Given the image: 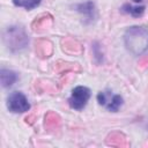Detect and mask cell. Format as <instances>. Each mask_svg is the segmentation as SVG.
I'll list each match as a JSON object with an SVG mask.
<instances>
[{"label": "cell", "mask_w": 148, "mask_h": 148, "mask_svg": "<svg viewBox=\"0 0 148 148\" xmlns=\"http://www.w3.org/2000/svg\"><path fill=\"white\" fill-rule=\"evenodd\" d=\"M124 42L132 54L141 56L148 51V30L141 27H132L125 32Z\"/></svg>", "instance_id": "obj_1"}, {"label": "cell", "mask_w": 148, "mask_h": 148, "mask_svg": "<svg viewBox=\"0 0 148 148\" xmlns=\"http://www.w3.org/2000/svg\"><path fill=\"white\" fill-rule=\"evenodd\" d=\"M3 42L12 51L24 49L28 44V36L18 27H8L3 34Z\"/></svg>", "instance_id": "obj_2"}, {"label": "cell", "mask_w": 148, "mask_h": 148, "mask_svg": "<svg viewBox=\"0 0 148 148\" xmlns=\"http://www.w3.org/2000/svg\"><path fill=\"white\" fill-rule=\"evenodd\" d=\"M90 98V89L83 86H77L72 90L68 103L74 110H82Z\"/></svg>", "instance_id": "obj_3"}, {"label": "cell", "mask_w": 148, "mask_h": 148, "mask_svg": "<svg viewBox=\"0 0 148 148\" xmlns=\"http://www.w3.org/2000/svg\"><path fill=\"white\" fill-rule=\"evenodd\" d=\"M97 101L102 106H104L106 110L112 112H117L119 108L123 105V97L120 95L113 94L110 90L101 91L97 95Z\"/></svg>", "instance_id": "obj_4"}, {"label": "cell", "mask_w": 148, "mask_h": 148, "mask_svg": "<svg viewBox=\"0 0 148 148\" xmlns=\"http://www.w3.org/2000/svg\"><path fill=\"white\" fill-rule=\"evenodd\" d=\"M7 108L12 112L21 113L28 111L30 109V104L24 94L21 91H14L7 98Z\"/></svg>", "instance_id": "obj_5"}, {"label": "cell", "mask_w": 148, "mask_h": 148, "mask_svg": "<svg viewBox=\"0 0 148 148\" xmlns=\"http://www.w3.org/2000/svg\"><path fill=\"white\" fill-rule=\"evenodd\" d=\"M0 77H1V84L3 88L10 87L16 80H17V74L10 69H5L2 68L0 72Z\"/></svg>", "instance_id": "obj_6"}, {"label": "cell", "mask_w": 148, "mask_h": 148, "mask_svg": "<svg viewBox=\"0 0 148 148\" xmlns=\"http://www.w3.org/2000/svg\"><path fill=\"white\" fill-rule=\"evenodd\" d=\"M123 12L132 15V16H140L145 12V6H132L130 3H126L123 6Z\"/></svg>", "instance_id": "obj_7"}, {"label": "cell", "mask_w": 148, "mask_h": 148, "mask_svg": "<svg viewBox=\"0 0 148 148\" xmlns=\"http://www.w3.org/2000/svg\"><path fill=\"white\" fill-rule=\"evenodd\" d=\"M13 2L17 7H23L28 10H30V9H34L35 7L39 6L40 0H13Z\"/></svg>", "instance_id": "obj_8"}, {"label": "cell", "mask_w": 148, "mask_h": 148, "mask_svg": "<svg viewBox=\"0 0 148 148\" xmlns=\"http://www.w3.org/2000/svg\"><path fill=\"white\" fill-rule=\"evenodd\" d=\"M77 10L83 13L84 15L89 16V17H94V3L92 2H86V3H81L79 6H76Z\"/></svg>", "instance_id": "obj_9"}]
</instances>
